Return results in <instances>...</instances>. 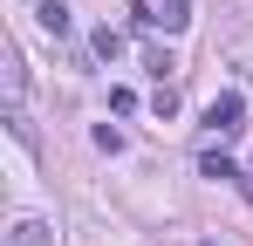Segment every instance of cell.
<instances>
[{
	"label": "cell",
	"mask_w": 253,
	"mask_h": 246,
	"mask_svg": "<svg viewBox=\"0 0 253 246\" xmlns=\"http://www.w3.org/2000/svg\"><path fill=\"white\" fill-rule=\"evenodd\" d=\"M199 178L226 185V178H240V171H233V158H226V151H206V158H199Z\"/></svg>",
	"instance_id": "cell-3"
},
{
	"label": "cell",
	"mask_w": 253,
	"mask_h": 246,
	"mask_svg": "<svg viewBox=\"0 0 253 246\" xmlns=\"http://www.w3.org/2000/svg\"><path fill=\"white\" fill-rule=\"evenodd\" d=\"M240 117H247V96H240V89H226V96H212V103H206V130H212V137H233Z\"/></svg>",
	"instance_id": "cell-1"
},
{
	"label": "cell",
	"mask_w": 253,
	"mask_h": 246,
	"mask_svg": "<svg viewBox=\"0 0 253 246\" xmlns=\"http://www.w3.org/2000/svg\"><path fill=\"white\" fill-rule=\"evenodd\" d=\"M199 246H219V240H199Z\"/></svg>",
	"instance_id": "cell-9"
},
{
	"label": "cell",
	"mask_w": 253,
	"mask_h": 246,
	"mask_svg": "<svg viewBox=\"0 0 253 246\" xmlns=\"http://www.w3.org/2000/svg\"><path fill=\"white\" fill-rule=\"evenodd\" d=\"M42 28H48L55 41L69 35V7H62V0H42Z\"/></svg>",
	"instance_id": "cell-6"
},
{
	"label": "cell",
	"mask_w": 253,
	"mask_h": 246,
	"mask_svg": "<svg viewBox=\"0 0 253 246\" xmlns=\"http://www.w3.org/2000/svg\"><path fill=\"white\" fill-rule=\"evenodd\" d=\"M158 21H165V35H178V28L192 21V0H165V14H158Z\"/></svg>",
	"instance_id": "cell-7"
},
{
	"label": "cell",
	"mask_w": 253,
	"mask_h": 246,
	"mask_svg": "<svg viewBox=\"0 0 253 246\" xmlns=\"http://www.w3.org/2000/svg\"><path fill=\"white\" fill-rule=\"evenodd\" d=\"M0 89H7V110H21V96H28V69H21L14 48H7V62H0Z\"/></svg>",
	"instance_id": "cell-2"
},
{
	"label": "cell",
	"mask_w": 253,
	"mask_h": 246,
	"mask_svg": "<svg viewBox=\"0 0 253 246\" xmlns=\"http://www.w3.org/2000/svg\"><path fill=\"white\" fill-rule=\"evenodd\" d=\"M144 69H151V76H158V82H171V69H178V55L151 41V48H144Z\"/></svg>",
	"instance_id": "cell-5"
},
{
	"label": "cell",
	"mask_w": 253,
	"mask_h": 246,
	"mask_svg": "<svg viewBox=\"0 0 253 246\" xmlns=\"http://www.w3.org/2000/svg\"><path fill=\"white\" fill-rule=\"evenodd\" d=\"M89 48H96V62H117V55H124V35H117V28H96Z\"/></svg>",
	"instance_id": "cell-4"
},
{
	"label": "cell",
	"mask_w": 253,
	"mask_h": 246,
	"mask_svg": "<svg viewBox=\"0 0 253 246\" xmlns=\"http://www.w3.org/2000/svg\"><path fill=\"white\" fill-rule=\"evenodd\" d=\"M14 246H48V226L42 219H21V226H14Z\"/></svg>",
	"instance_id": "cell-8"
}]
</instances>
